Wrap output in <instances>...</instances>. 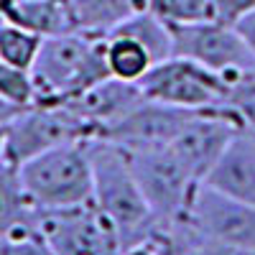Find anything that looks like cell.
<instances>
[{
	"label": "cell",
	"mask_w": 255,
	"mask_h": 255,
	"mask_svg": "<svg viewBox=\"0 0 255 255\" xmlns=\"http://www.w3.org/2000/svg\"><path fill=\"white\" fill-rule=\"evenodd\" d=\"M90 158H92V202L102 212V217L113 225L120 240V250L143 240H151L158 222L140 194L130 166L125 161V153L108 140L92 138Z\"/></svg>",
	"instance_id": "cell-1"
},
{
	"label": "cell",
	"mask_w": 255,
	"mask_h": 255,
	"mask_svg": "<svg viewBox=\"0 0 255 255\" xmlns=\"http://www.w3.org/2000/svg\"><path fill=\"white\" fill-rule=\"evenodd\" d=\"M31 77L36 102H64L108 79L105 36L72 31L44 38L31 67Z\"/></svg>",
	"instance_id": "cell-2"
},
{
	"label": "cell",
	"mask_w": 255,
	"mask_h": 255,
	"mask_svg": "<svg viewBox=\"0 0 255 255\" xmlns=\"http://www.w3.org/2000/svg\"><path fill=\"white\" fill-rule=\"evenodd\" d=\"M18 168L26 194L38 212L92 202L90 140L56 145L51 151L28 158Z\"/></svg>",
	"instance_id": "cell-3"
},
{
	"label": "cell",
	"mask_w": 255,
	"mask_h": 255,
	"mask_svg": "<svg viewBox=\"0 0 255 255\" xmlns=\"http://www.w3.org/2000/svg\"><path fill=\"white\" fill-rule=\"evenodd\" d=\"M120 148V145H118ZM133 171L143 199L151 207L158 225L184 222L199 181L191 176L171 153L168 145L120 148Z\"/></svg>",
	"instance_id": "cell-4"
},
{
	"label": "cell",
	"mask_w": 255,
	"mask_h": 255,
	"mask_svg": "<svg viewBox=\"0 0 255 255\" xmlns=\"http://www.w3.org/2000/svg\"><path fill=\"white\" fill-rule=\"evenodd\" d=\"M95 130L61 102H33L5 125V158L15 166L74 140H92Z\"/></svg>",
	"instance_id": "cell-5"
},
{
	"label": "cell",
	"mask_w": 255,
	"mask_h": 255,
	"mask_svg": "<svg viewBox=\"0 0 255 255\" xmlns=\"http://www.w3.org/2000/svg\"><path fill=\"white\" fill-rule=\"evenodd\" d=\"M143 97L184 110H215L225 105L227 82L186 56L156 61L138 82Z\"/></svg>",
	"instance_id": "cell-6"
},
{
	"label": "cell",
	"mask_w": 255,
	"mask_h": 255,
	"mask_svg": "<svg viewBox=\"0 0 255 255\" xmlns=\"http://www.w3.org/2000/svg\"><path fill=\"white\" fill-rule=\"evenodd\" d=\"M174 56H186L202 64L209 72L220 74L227 84L255 69V59L243 44L235 26L209 18L199 23L171 26Z\"/></svg>",
	"instance_id": "cell-7"
},
{
	"label": "cell",
	"mask_w": 255,
	"mask_h": 255,
	"mask_svg": "<svg viewBox=\"0 0 255 255\" xmlns=\"http://www.w3.org/2000/svg\"><path fill=\"white\" fill-rule=\"evenodd\" d=\"M38 230L54 255H120V240L95 202L38 212Z\"/></svg>",
	"instance_id": "cell-8"
},
{
	"label": "cell",
	"mask_w": 255,
	"mask_h": 255,
	"mask_svg": "<svg viewBox=\"0 0 255 255\" xmlns=\"http://www.w3.org/2000/svg\"><path fill=\"white\" fill-rule=\"evenodd\" d=\"M243 128L245 125L240 123V118L225 105L215 110H202L186 120V125L174 135L168 148L179 158V163L202 184L212 171V166L225 153L230 140Z\"/></svg>",
	"instance_id": "cell-9"
},
{
	"label": "cell",
	"mask_w": 255,
	"mask_h": 255,
	"mask_svg": "<svg viewBox=\"0 0 255 255\" xmlns=\"http://www.w3.org/2000/svg\"><path fill=\"white\" fill-rule=\"evenodd\" d=\"M184 222L199 240L255 250V207L225 197L204 184L197 186Z\"/></svg>",
	"instance_id": "cell-10"
},
{
	"label": "cell",
	"mask_w": 255,
	"mask_h": 255,
	"mask_svg": "<svg viewBox=\"0 0 255 255\" xmlns=\"http://www.w3.org/2000/svg\"><path fill=\"white\" fill-rule=\"evenodd\" d=\"M202 110H184L176 105H166L143 97L130 113H125L115 123L100 130V140H108L120 148H151L168 145L174 135Z\"/></svg>",
	"instance_id": "cell-11"
},
{
	"label": "cell",
	"mask_w": 255,
	"mask_h": 255,
	"mask_svg": "<svg viewBox=\"0 0 255 255\" xmlns=\"http://www.w3.org/2000/svg\"><path fill=\"white\" fill-rule=\"evenodd\" d=\"M202 184L255 207V133L250 128L235 133Z\"/></svg>",
	"instance_id": "cell-12"
},
{
	"label": "cell",
	"mask_w": 255,
	"mask_h": 255,
	"mask_svg": "<svg viewBox=\"0 0 255 255\" xmlns=\"http://www.w3.org/2000/svg\"><path fill=\"white\" fill-rule=\"evenodd\" d=\"M140 100H143V92L138 84L108 77V79L92 84V87H87L84 92L64 100L61 105H67L84 123H90L95 130V138H97L102 128H108L125 113H130Z\"/></svg>",
	"instance_id": "cell-13"
},
{
	"label": "cell",
	"mask_w": 255,
	"mask_h": 255,
	"mask_svg": "<svg viewBox=\"0 0 255 255\" xmlns=\"http://www.w3.org/2000/svg\"><path fill=\"white\" fill-rule=\"evenodd\" d=\"M0 18L41 38L79 31L72 0H0Z\"/></svg>",
	"instance_id": "cell-14"
},
{
	"label": "cell",
	"mask_w": 255,
	"mask_h": 255,
	"mask_svg": "<svg viewBox=\"0 0 255 255\" xmlns=\"http://www.w3.org/2000/svg\"><path fill=\"white\" fill-rule=\"evenodd\" d=\"M105 61L113 79L138 84L145 72L153 67V59L140 41L125 36V33H105Z\"/></svg>",
	"instance_id": "cell-15"
},
{
	"label": "cell",
	"mask_w": 255,
	"mask_h": 255,
	"mask_svg": "<svg viewBox=\"0 0 255 255\" xmlns=\"http://www.w3.org/2000/svg\"><path fill=\"white\" fill-rule=\"evenodd\" d=\"M79 31L105 36L133 13L148 10L151 0H72Z\"/></svg>",
	"instance_id": "cell-16"
},
{
	"label": "cell",
	"mask_w": 255,
	"mask_h": 255,
	"mask_svg": "<svg viewBox=\"0 0 255 255\" xmlns=\"http://www.w3.org/2000/svg\"><path fill=\"white\" fill-rule=\"evenodd\" d=\"M36 212L38 209L31 204L20 181V168L8 158H0V235L20 222H28Z\"/></svg>",
	"instance_id": "cell-17"
},
{
	"label": "cell",
	"mask_w": 255,
	"mask_h": 255,
	"mask_svg": "<svg viewBox=\"0 0 255 255\" xmlns=\"http://www.w3.org/2000/svg\"><path fill=\"white\" fill-rule=\"evenodd\" d=\"M115 33H125L148 49L153 64L156 61H163L168 56H174V36H171V26L166 23L163 18H158L151 8L148 10H140V13H133L130 18H125L123 23H118L113 28Z\"/></svg>",
	"instance_id": "cell-18"
},
{
	"label": "cell",
	"mask_w": 255,
	"mask_h": 255,
	"mask_svg": "<svg viewBox=\"0 0 255 255\" xmlns=\"http://www.w3.org/2000/svg\"><path fill=\"white\" fill-rule=\"evenodd\" d=\"M41 41H44L41 36L15 23H8V20H0V61L20 69H31L41 49Z\"/></svg>",
	"instance_id": "cell-19"
},
{
	"label": "cell",
	"mask_w": 255,
	"mask_h": 255,
	"mask_svg": "<svg viewBox=\"0 0 255 255\" xmlns=\"http://www.w3.org/2000/svg\"><path fill=\"white\" fill-rule=\"evenodd\" d=\"M0 255H54L51 245L38 230V212L28 222H20L0 235Z\"/></svg>",
	"instance_id": "cell-20"
},
{
	"label": "cell",
	"mask_w": 255,
	"mask_h": 255,
	"mask_svg": "<svg viewBox=\"0 0 255 255\" xmlns=\"http://www.w3.org/2000/svg\"><path fill=\"white\" fill-rule=\"evenodd\" d=\"M151 10L168 26H186L212 18V0H151Z\"/></svg>",
	"instance_id": "cell-21"
},
{
	"label": "cell",
	"mask_w": 255,
	"mask_h": 255,
	"mask_svg": "<svg viewBox=\"0 0 255 255\" xmlns=\"http://www.w3.org/2000/svg\"><path fill=\"white\" fill-rule=\"evenodd\" d=\"M0 97H5L18 108H31L36 102L31 69H20V67H13V64L0 61Z\"/></svg>",
	"instance_id": "cell-22"
},
{
	"label": "cell",
	"mask_w": 255,
	"mask_h": 255,
	"mask_svg": "<svg viewBox=\"0 0 255 255\" xmlns=\"http://www.w3.org/2000/svg\"><path fill=\"white\" fill-rule=\"evenodd\" d=\"M255 10V0H212V18L220 23L235 26L238 20Z\"/></svg>",
	"instance_id": "cell-23"
},
{
	"label": "cell",
	"mask_w": 255,
	"mask_h": 255,
	"mask_svg": "<svg viewBox=\"0 0 255 255\" xmlns=\"http://www.w3.org/2000/svg\"><path fill=\"white\" fill-rule=\"evenodd\" d=\"M199 255H255V250L222 245V243H212V240H199Z\"/></svg>",
	"instance_id": "cell-24"
},
{
	"label": "cell",
	"mask_w": 255,
	"mask_h": 255,
	"mask_svg": "<svg viewBox=\"0 0 255 255\" xmlns=\"http://www.w3.org/2000/svg\"><path fill=\"white\" fill-rule=\"evenodd\" d=\"M235 31L240 33L243 44L248 46V51H250L253 59H255V10H253L250 15H245L243 20H238V23H235Z\"/></svg>",
	"instance_id": "cell-25"
},
{
	"label": "cell",
	"mask_w": 255,
	"mask_h": 255,
	"mask_svg": "<svg viewBox=\"0 0 255 255\" xmlns=\"http://www.w3.org/2000/svg\"><path fill=\"white\" fill-rule=\"evenodd\" d=\"M20 110H23V108H18V105L8 102L5 97H0V125H8Z\"/></svg>",
	"instance_id": "cell-26"
},
{
	"label": "cell",
	"mask_w": 255,
	"mask_h": 255,
	"mask_svg": "<svg viewBox=\"0 0 255 255\" xmlns=\"http://www.w3.org/2000/svg\"><path fill=\"white\" fill-rule=\"evenodd\" d=\"M120 255H156V248L151 240H143V243H135L130 248H123Z\"/></svg>",
	"instance_id": "cell-27"
},
{
	"label": "cell",
	"mask_w": 255,
	"mask_h": 255,
	"mask_svg": "<svg viewBox=\"0 0 255 255\" xmlns=\"http://www.w3.org/2000/svg\"><path fill=\"white\" fill-rule=\"evenodd\" d=\"M0 158H5V125H0Z\"/></svg>",
	"instance_id": "cell-28"
},
{
	"label": "cell",
	"mask_w": 255,
	"mask_h": 255,
	"mask_svg": "<svg viewBox=\"0 0 255 255\" xmlns=\"http://www.w3.org/2000/svg\"><path fill=\"white\" fill-rule=\"evenodd\" d=\"M250 130H255V125H250Z\"/></svg>",
	"instance_id": "cell-29"
},
{
	"label": "cell",
	"mask_w": 255,
	"mask_h": 255,
	"mask_svg": "<svg viewBox=\"0 0 255 255\" xmlns=\"http://www.w3.org/2000/svg\"><path fill=\"white\" fill-rule=\"evenodd\" d=\"M0 20H3V18H0Z\"/></svg>",
	"instance_id": "cell-30"
},
{
	"label": "cell",
	"mask_w": 255,
	"mask_h": 255,
	"mask_svg": "<svg viewBox=\"0 0 255 255\" xmlns=\"http://www.w3.org/2000/svg\"><path fill=\"white\" fill-rule=\"evenodd\" d=\"M253 133H255V130H253Z\"/></svg>",
	"instance_id": "cell-31"
}]
</instances>
